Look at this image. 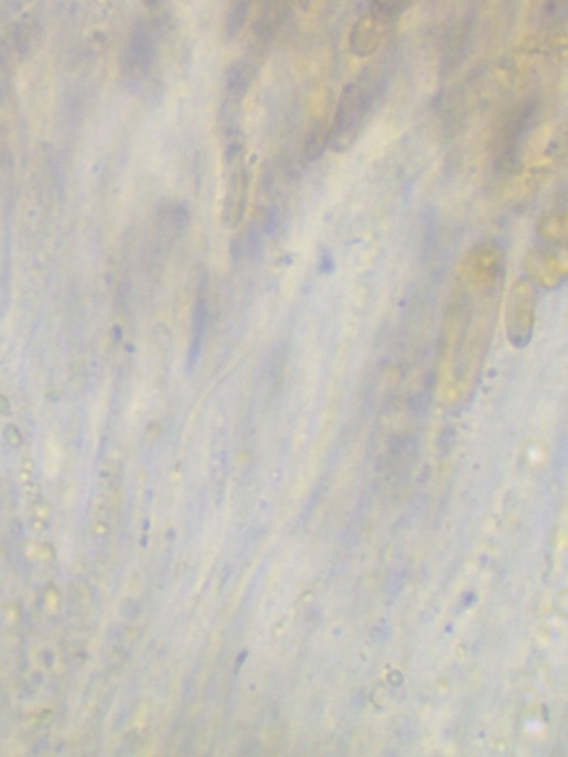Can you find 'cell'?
<instances>
[{
  "instance_id": "1",
  "label": "cell",
  "mask_w": 568,
  "mask_h": 757,
  "mask_svg": "<svg viewBox=\"0 0 568 757\" xmlns=\"http://www.w3.org/2000/svg\"><path fill=\"white\" fill-rule=\"evenodd\" d=\"M387 85L388 68L384 63H377L345 86L329 128V145L333 151L344 153L353 147Z\"/></svg>"
},
{
  "instance_id": "2",
  "label": "cell",
  "mask_w": 568,
  "mask_h": 757,
  "mask_svg": "<svg viewBox=\"0 0 568 757\" xmlns=\"http://www.w3.org/2000/svg\"><path fill=\"white\" fill-rule=\"evenodd\" d=\"M45 0L0 2V50L10 60H21L32 46Z\"/></svg>"
},
{
  "instance_id": "3",
  "label": "cell",
  "mask_w": 568,
  "mask_h": 757,
  "mask_svg": "<svg viewBox=\"0 0 568 757\" xmlns=\"http://www.w3.org/2000/svg\"><path fill=\"white\" fill-rule=\"evenodd\" d=\"M540 107L539 99L532 97L524 99L511 111L502 129L501 150L497 155V166L501 171L515 172L519 167L524 145L539 122Z\"/></svg>"
},
{
  "instance_id": "4",
  "label": "cell",
  "mask_w": 568,
  "mask_h": 757,
  "mask_svg": "<svg viewBox=\"0 0 568 757\" xmlns=\"http://www.w3.org/2000/svg\"><path fill=\"white\" fill-rule=\"evenodd\" d=\"M154 50L153 32L144 20L138 21L133 25L121 58V72L128 82L138 84L146 79L153 67Z\"/></svg>"
},
{
  "instance_id": "5",
  "label": "cell",
  "mask_w": 568,
  "mask_h": 757,
  "mask_svg": "<svg viewBox=\"0 0 568 757\" xmlns=\"http://www.w3.org/2000/svg\"><path fill=\"white\" fill-rule=\"evenodd\" d=\"M227 166L232 169V176H229L224 218L229 224V227H237L246 212L249 175H247L245 158L234 160Z\"/></svg>"
},
{
  "instance_id": "6",
  "label": "cell",
  "mask_w": 568,
  "mask_h": 757,
  "mask_svg": "<svg viewBox=\"0 0 568 757\" xmlns=\"http://www.w3.org/2000/svg\"><path fill=\"white\" fill-rule=\"evenodd\" d=\"M388 25L377 21L375 17L366 14L354 24L350 34V47L360 58H368L383 43Z\"/></svg>"
},
{
  "instance_id": "7",
  "label": "cell",
  "mask_w": 568,
  "mask_h": 757,
  "mask_svg": "<svg viewBox=\"0 0 568 757\" xmlns=\"http://www.w3.org/2000/svg\"><path fill=\"white\" fill-rule=\"evenodd\" d=\"M286 6H288V0H261L257 23H255L257 47L262 50L275 37L277 30L283 23Z\"/></svg>"
},
{
  "instance_id": "8",
  "label": "cell",
  "mask_w": 568,
  "mask_h": 757,
  "mask_svg": "<svg viewBox=\"0 0 568 757\" xmlns=\"http://www.w3.org/2000/svg\"><path fill=\"white\" fill-rule=\"evenodd\" d=\"M207 324V301H206V280H203L199 288L196 306H194L192 340L189 346V369L193 370L201 356L203 336H205Z\"/></svg>"
},
{
  "instance_id": "9",
  "label": "cell",
  "mask_w": 568,
  "mask_h": 757,
  "mask_svg": "<svg viewBox=\"0 0 568 757\" xmlns=\"http://www.w3.org/2000/svg\"><path fill=\"white\" fill-rule=\"evenodd\" d=\"M329 128L323 120H315L311 125L310 131L307 132L306 142H303V155L308 162H315L322 158L324 149L329 145Z\"/></svg>"
},
{
  "instance_id": "10",
  "label": "cell",
  "mask_w": 568,
  "mask_h": 757,
  "mask_svg": "<svg viewBox=\"0 0 568 757\" xmlns=\"http://www.w3.org/2000/svg\"><path fill=\"white\" fill-rule=\"evenodd\" d=\"M251 3H254V0H232L227 20H225V34H227L229 41L236 39L242 33V30L245 29Z\"/></svg>"
},
{
  "instance_id": "11",
  "label": "cell",
  "mask_w": 568,
  "mask_h": 757,
  "mask_svg": "<svg viewBox=\"0 0 568 757\" xmlns=\"http://www.w3.org/2000/svg\"><path fill=\"white\" fill-rule=\"evenodd\" d=\"M414 0H373L368 14L377 21L389 25L411 6Z\"/></svg>"
},
{
  "instance_id": "12",
  "label": "cell",
  "mask_w": 568,
  "mask_h": 757,
  "mask_svg": "<svg viewBox=\"0 0 568 757\" xmlns=\"http://www.w3.org/2000/svg\"><path fill=\"white\" fill-rule=\"evenodd\" d=\"M438 244V223L437 214L433 209H429L425 216L424 240H422V258L425 262L436 253Z\"/></svg>"
},
{
  "instance_id": "13",
  "label": "cell",
  "mask_w": 568,
  "mask_h": 757,
  "mask_svg": "<svg viewBox=\"0 0 568 757\" xmlns=\"http://www.w3.org/2000/svg\"><path fill=\"white\" fill-rule=\"evenodd\" d=\"M432 389L433 379L431 378L410 398L409 407L411 412L418 414V417H422V414L428 412V407L431 404Z\"/></svg>"
},
{
  "instance_id": "14",
  "label": "cell",
  "mask_w": 568,
  "mask_h": 757,
  "mask_svg": "<svg viewBox=\"0 0 568 757\" xmlns=\"http://www.w3.org/2000/svg\"><path fill=\"white\" fill-rule=\"evenodd\" d=\"M567 0H548V6H546V10H548L550 15L558 14L559 11L562 10L564 7H566Z\"/></svg>"
},
{
  "instance_id": "15",
  "label": "cell",
  "mask_w": 568,
  "mask_h": 757,
  "mask_svg": "<svg viewBox=\"0 0 568 757\" xmlns=\"http://www.w3.org/2000/svg\"><path fill=\"white\" fill-rule=\"evenodd\" d=\"M320 267H322V270L324 272H331L333 270V259L331 255H323L322 262H320Z\"/></svg>"
},
{
  "instance_id": "16",
  "label": "cell",
  "mask_w": 568,
  "mask_h": 757,
  "mask_svg": "<svg viewBox=\"0 0 568 757\" xmlns=\"http://www.w3.org/2000/svg\"><path fill=\"white\" fill-rule=\"evenodd\" d=\"M299 2H301V6L307 10V8L310 7L311 0H299Z\"/></svg>"
}]
</instances>
